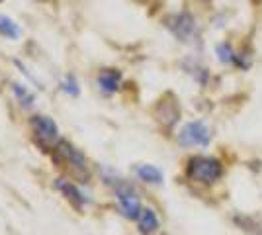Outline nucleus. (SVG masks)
I'll use <instances>...</instances> for the list:
<instances>
[{
	"label": "nucleus",
	"instance_id": "obj_11",
	"mask_svg": "<svg viewBox=\"0 0 262 235\" xmlns=\"http://www.w3.org/2000/svg\"><path fill=\"white\" fill-rule=\"evenodd\" d=\"M217 55H219V61H223V63H231V61H235L233 49H231L227 44L217 45Z\"/></svg>",
	"mask_w": 262,
	"mask_h": 235
},
{
	"label": "nucleus",
	"instance_id": "obj_9",
	"mask_svg": "<svg viewBox=\"0 0 262 235\" xmlns=\"http://www.w3.org/2000/svg\"><path fill=\"white\" fill-rule=\"evenodd\" d=\"M135 173H137V177L145 182H149V184H161L163 182V173H161V168L153 167V165H139V167L135 168Z\"/></svg>",
	"mask_w": 262,
	"mask_h": 235
},
{
	"label": "nucleus",
	"instance_id": "obj_10",
	"mask_svg": "<svg viewBox=\"0 0 262 235\" xmlns=\"http://www.w3.org/2000/svg\"><path fill=\"white\" fill-rule=\"evenodd\" d=\"M0 34L4 35V37H8V39H18L22 35V30H20V26L14 22L12 18L0 14Z\"/></svg>",
	"mask_w": 262,
	"mask_h": 235
},
{
	"label": "nucleus",
	"instance_id": "obj_5",
	"mask_svg": "<svg viewBox=\"0 0 262 235\" xmlns=\"http://www.w3.org/2000/svg\"><path fill=\"white\" fill-rule=\"evenodd\" d=\"M168 26H170L172 34H174L178 39H182V41H186L190 35L194 34V30H196L194 18H192L190 14H178V16H174V20L168 24Z\"/></svg>",
	"mask_w": 262,
	"mask_h": 235
},
{
	"label": "nucleus",
	"instance_id": "obj_2",
	"mask_svg": "<svg viewBox=\"0 0 262 235\" xmlns=\"http://www.w3.org/2000/svg\"><path fill=\"white\" fill-rule=\"evenodd\" d=\"M209 139H211V132L204 122H190L182 127V132L178 134V141L180 145H198V147H206L209 145Z\"/></svg>",
	"mask_w": 262,
	"mask_h": 235
},
{
	"label": "nucleus",
	"instance_id": "obj_6",
	"mask_svg": "<svg viewBox=\"0 0 262 235\" xmlns=\"http://www.w3.org/2000/svg\"><path fill=\"white\" fill-rule=\"evenodd\" d=\"M120 84H121V73L116 71V69H104L98 75V87L106 94L116 92V90L120 89Z\"/></svg>",
	"mask_w": 262,
	"mask_h": 235
},
{
	"label": "nucleus",
	"instance_id": "obj_7",
	"mask_svg": "<svg viewBox=\"0 0 262 235\" xmlns=\"http://www.w3.org/2000/svg\"><path fill=\"white\" fill-rule=\"evenodd\" d=\"M137 225L143 235H151L159 229V218L151 208H143L141 213L137 216Z\"/></svg>",
	"mask_w": 262,
	"mask_h": 235
},
{
	"label": "nucleus",
	"instance_id": "obj_4",
	"mask_svg": "<svg viewBox=\"0 0 262 235\" xmlns=\"http://www.w3.org/2000/svg\"><path fill=\"white\" fill-rule=\"evenodd\" d=\"M32 127L35 135H37V139L45 143V145H49V143H55L57 139H59V127H57V123L51 120V118H47V116H35L32 120Z\"/></svg>",
	"mask_w": 262,
	"mask_h": 235
},
{
	"label": "nucleus",
	"instance_id": "obj_1",
	"mask_svg": "<svg viewBox=\"0 0 262 235\" xmlns=\"http://www.w3.org/2000/svg\"><path fill=\"white\" fill-rule=\"evenodd\" d=\"M223 167L213 157H194L188 163V177L202 184H211L221 179Z\"/></svg>",
	"mask_w": 262,
	"mask_h": 235
},
{
	"label": "nucleus",
	"instance_id": "obj_13",
	"mask_svg": "<svg viewBox=\"0 0 262 235\" xmlns=\"http://www.w3.org/2000/svg\"><path fill=\"white\" fill-rule=\"evenodd\" d=\"M65 92L73 94V96H77L78 94V87H77V82H75V78L73 77H69L65 80Z\"/></svg>",
	"mask_w": 262,
	"mask_h": 235
},
{
	"label": "nucleus",
	"instance_id": "obj_12",
	"mask_svg": "<svg viewBox=\"0 0 262 235\" xmlns=\"http://www.w3.org/2000/svg\"><path fill=\"white\" fill-rule=\"evenodd\" d=\"M14 92L18 94V98H20V100H24V104H26V106H32L33 96L28 92V90L24 89V87H20V84H14Z\"/></svg>",
	"mask_w": 262,
	"mask_h": 235
},
{
	"label": "nucleus",
	"instance_id": "obj_3",
	"mask_svg": "<svg viewBox=\"0 0 262 235\" xmlns=\"http://www.w3.org/2000/svg\"><path fill=\"white\" fill-rule=\"evenodd\" d=\"M116 194H118V202H120V208L125 218L129 220H137V216L141 213V202L137 198L135 190L131 188L129 184L125 182H120L118 188H116Z\"/></svg>",
	"mask_w": 262,
	"mask_h": 235
},
{
	"label": "nucleus",
	"instance_id": "obj_8",
	"mask_svg": "<svg viewBox=\"0 0 262 235\" xmlns=\"http://www.w3.org/2000/svg\"><path fill=\"white\" fill-rule=\"evenodd\" d=\"M55 186L63 192V194H65L67 198L73 202V204H77V206H84V204H86L84 196H82V192L78 190L73 182H69V180H65V179H59L57 182H55Z\"/></svg>",
	"mask_w": 262,
	"mask_h": 235
}]
</instances>
